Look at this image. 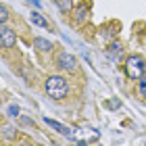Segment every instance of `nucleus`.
<instances>
[{"instance_id":"3","label":"nucleus","mask_w":146,"mask_h":146,"mask_svg":"<svg viewBox=\"0 0 146 146\" xmlns=\"http://www.w3.org/2000/svg\"><path fill=\"white\" fill-rule=\"evenodd\" d=\"M17 42V36L15 31L11 27H4V25H0V44H2V48H13Z\"/></svg>"},{"instance_id":"1","label":"nucleus","mask_w":146,"mask_h":146,"mask_svg":"<svg viewBox=\"0 0 146 146\" xmlns=\"http://www.w3.org/2000/svg\"><path fill=\"white\" fill-rule=\"evenodd\" d=\"M44 88H46V94H48L50 98H54V100L65 98L67 92H69V86H67V82H65V77H61V75H50L48 79H46Z\"/></svg>"},{"instance_id":"2","label":"nucleus","mask_w":146,"mask_h":146,"mask_svg":"<svg viewBox=\"0 0 146 146\" xmlns=\"http://www.w3.org/2000/svg\"><path fill=\"white\" fill-rule=\"evenodd\" d=\"M125 75L129 79H140L144 75V58L142 56H129L125 61Z\"/></svg>"},{"instance_id":"5","label":"nucleus","mask_w":146,"mask_h":146,"mask_svg":"<svg viewBox=\"0 0 146 146\" xmlns=\"http://www.w3.org/2000/svg\"><path fill=\"white\" fill-rule=\"evenodd\" d=\"M44 121H46V123H48V125H50V127H52V129H56V131H58V134H63V136H71V134H73V131H71L69 127H65V125H61V123H58V121H52V119H50V117H44Z\"/></svg>"},{"instance_id":"13","label":"nucleus","mask_w":146,"mask_h":146,"mask_svg":"<svg viewBox=\"0 0 146 146\" xmlns=\"http://www.w3.org/2000/svg\"><path fill=\"white\" fill-rule=\"evenodd\" d=\"M29 4H34V6H40V0H27Z\"/></svg>"},{"instance_id":"10","label":"nucleus","mask_w":146,"mask_h":146,"mask_svg":"<svg viewBox=\"0 0 146 146\" xmlns=\"http://www.w3.org/2000/svg\"><path fill=\"white\" fill-rule=\"evenodd\" d=\"M138 92H140L142 98H146V75H142L140 82H138Z\"/></svg>"},{"instance_id":"6","label":"nucleus","mask_w":146,"mask_h":146,"mask_svg":"<svg viewBox=\"0 0 146 146\" xmlns=\"http://www.w3.org/2000/svg\"><path fill=\"white\" fill-rule=\"evenodd\" d=\"M29 21L34 23V25H38V27H48V21H46V19L40 15V13H36V11L29 15Z\"/></svg>"},{"instance_id":"12","label":"nucleus","mask_w":146,"mask_h":146,"mask_svg":"<svg viewBox=\"0 0 146 146\" xmlns=\"http://www.w3.org/2000/svg\"><path fill=\"white\" fill-rule=\"evenodd\" d=\"M86 17H88V11H86V9H79V11H77V23H82Z\"/></svg>"},{"instance_id":"4","label":"nucleus","mask_w":146,"mask_h":146,"mask_svg":"<svg viewBox=\"0 0 146 146\" xmlns=\"http://www.w3.org/2000/svg\"><path fill=\"white\" fill-rule=\"evenodd\" d=\"M56 63H58V67L65 69V71H75V56L69 54V52H61L56 58Z\"/></svg>"},{"instance_id":"9","label":"nucleus","mask_w":146,"mask_h":146,"mask_svg":"<svg viewBox=\"0 0 146 146\" xmlns=\"http://www.w3.org/2000/svg\"><path fill=\"white\" fill-rule=\"evenodd\" d=\"M54 2H56V6H58V9H61L63 13H69L71 11V0H54Z\"/></svg>"},{"instance_id":"11","label":"nucleus","mask_w":146,"mask_h":146,"mask_svg":"<svg viewBox=\"0 0 146 146\" xmlns=\"http://www.w3.org/2000/svg\"><path fill=\"white\" fill-rule=\"evenodd\" d=\"M6 21H9V11H6V6L0 4V25H4Z\"/></svg>"},{"instance_id":"7","label":"nucleus","mask_w":146,"mask_h":146,"mask_svg":"<svg viewBox=\"0 0 146 146\" xmlns=\"http://www.w3.org/2000/svg\"><path fill=\"white\" fill-rule=\"evenodd\" d=\"M36 48H40V50H42V52H48L50 48H52V44L48 42V40H44V38H36Z\"/></svg>"},{"instance_id":"8","label":"nucleus","mask_w":146,"mask_h":146,"mask_svg":"<svg viewBox=\"0 0 146 146\" xmlns=\"http://www.w3.org/2000/svg\"><path fill=\"white\" fill-rule=\"evenodd\" d=\"M107 54H109L111 58H119V56H121V46H119V44H113L111 48L107 50Z\"/></svg>"}]
</instances>
